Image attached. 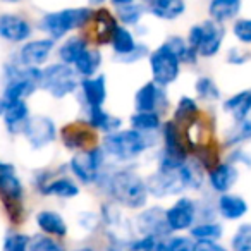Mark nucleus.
Returning a JSON list of instances; mask_svg holds the SVG:
<instances>
[{"label":"nucleus","mask_w":251,"mask_h":251,"mask_svg":"<svg viewBox=\"0 0 251 251\" xmlns=\"http://www.w3.org/2000/svg\"><path fill=\"white\" fill-rule=\"evenodd\" d=\"M90 49V42L83 36H69L66 38L60 47L57 49V57H59V62H64L67 66H74L77 62L81 55H83L86 50Z\"/></svg>","instance_id":"29"},{"label":"nucleus","mask_w":251,"mask_h":251,"mask_svg":"<svg viewBox=\"0 0 251 251\" xmlns=\"http://www.w3.org/2000/svg\"><path fill=\"white\" fill-rule=\"evenodd\" d=\"M95 11L90 7H67L60 11L47 12L40 18L38 28L47 35V38H52L53 42L64 40L73 31L86 28L93 19Z\"/></svg>","instance_id":"3"},{"label":"nucleus","mask_w":251,"mask_h":251,"mask_svg":"<svg viewBox=\"0 0 251 251\" xmlns=\"http://www.w3.org/2000/svg\"><path fill=\"white\" fill-rule=\"evenodd\" d=\"M164 43L179 57L181 64H196V60H198V57H200L198 52L193 50L191 47L188 45L186 38H182V36H177V35L169 36Z\"/></svg>","instance_id":"38"},{"label":"nucleus","mask_w":251,"mask_h":251,"mask_svg":"<svg viewBox=\"0 0 251 251\" xmlns=\"http://www.w3.org/2000/svg\"><path fill=\"white\" fill-rule=\"evenodd\" d=\"M169 107V97L165 88L148 81L134 93V112H162Z\"/></svg>","instance_id":"15"},{"label":"nucleus","mask_w":251,"mask_h":251,"mask_svg":"<svg viewBox=\"0 0 251 251\" xmlns=\"http://www.w3.org/2000/svg\"><path fill=\"white\" fill-rule=\"evenodd\" d=\"M230 251H251V222H244L234 230L229 243Z\"/></svg>","instance_id":"40"},{"label":"nucleus","mask_w":251,"mask_h":251,"mask_svg":"<svg viewBox=\"0 0 251 251\" xmlns=\"http://www.w3.org/2000/svg\"><path fill=\"white\" fill-rule=\"evenodd\" d=\"M148 12L145 2H133V4L122 5L115 9V18L122 26L129 28V26H138L143 21L145 14Z\"/></svg>","instance_id":"34"},{"label":"nucleus","mask_w":251,"mask_h":251,"mask_svg":"<svg viewBox=\"0 0 251 251\" xmlns=\"http://www.w3.org/2000/svg\"><path fill=\"white\" fill-rule=\"evenodd\" d=\"M60 141L69 151H79L88 147V141L91 140V129L86 124H67L59 133Z\"/></svg>","instance_id":"27"},{"label":"nucleus","mask_w":251,"mask_h":251,"mask_svg":"<svg viewBox=\"0 0 251 251\" xmlns=\"http://www.w3.org/2000/svg\"><path fill=\"white\" fill-rule=\"evenodd\" d=\"M147 9L160 21H176L186 12L184 0H148Z\"/></svg>","instance_id":"28"},{"label":"nucleus","mask_w":251,"mask_h":251,"mask_svg":"<svg viewBox=\"0 0 251 251\" xmlns=\"http://www.w3.org/2000/svg\"><path fill=\"white\" fill-rule=\"evenodd\" d=\"M237 179H239V167H236V165L227 160L213 165L208 171V174H206V182L219 195L229 193L237 184Z\"/></svg>","instance_id":"18"},{"label":"nucleus","mask_w":251,"mask_h":251,"mask_svg":"<svg viewBox=\"0 0 251 251\" xmlns=\"http://www.w3.org/2000/svg\"><path fill=\"white\" fill-rule=\"evenodd\" d=\"M134 229H136V232L140 236H153L158 237V239H167L172 234L167 226L165 208H162L160 205L141 208L136 217Z\"/></svg>","instance_id":"12"},{"label":"nucleus","mask_w":251,"mask_h":251,"mask_svg":"<svg viewBox=\"0 0 251 251\" xmlns=\"http://www.w3.org/2000/svg\"><path fill=\"white\" fill-rule=\"evenodd\" d=\"M107 251H127V250H126V248H122V246H115V244H108Z\"/></svg>","instance_id":"52"},{"label":"nucleus","mask_w":251,"mask_h":251,"mask_svg":"<svg viewBox=\"0 0 251 251\" xmlns=\"http://www.w3.org/2000/svg\"><path fill=\"white\" fill-rule=\"evenodd\" d=\"M222 110L232 119L234 122L244 121L251 114V88L237 91L222 101Z\"/></svg>","instance_id":"26"},{"label":"nucleus","mask_w":251,"mask_h":251,"mask_svg":"<svg viewBox=\"0 0 251 251\" xmlns=\"http://www.w3.org/2000/svg\"><path fill=\"white\" fill-rule=\"evenodd\" d=\"M189 236L200 243V241H220L224 236V226L217 220H206V222H196L189 229Z\"/></svg>","instance_id":"35"},{"label":"nucleus","mask_w":251,"mask_h":251,"mask_svg":"<svg viewBox=\"0 0 251 251\" xmlns=\"http://www.w3.org/2000/svg\"><path fill=\"white\" fill-rule=\"evenodd\" d=\"M196 251H230L220 241H200L196 243Z\"/></svg>","instance_id":"49"},{"label":"nucleus","mask_w":251,"mask_h":251,"mask_svg":"<svg viewBox=\"0 0 251 251\" xmlns=\"http://www.w3.org/2000/svg\"><path fill=\"white\" fill-rule=\"evenodd\" d=\"M250 141H251V117L239 122H234V126L226 134V145L230 148L243 147L244 143H250Z\"/></svg>","instance_id":"37"},{"label":"nucleus","mask_w":251,"mask_h":251,"mask_svg":"<svg viewBox=\"0 0 251 251\" xmlns=\"http://www.w3.org/2000/svg\"><path fill=\"white\" fill-rule=\"evenodd\" d=\"M215 208L217 215L224 220H229V222H236L241 220L250 210L248 201L237 193H222V195L217 196L215 200Z\"/></svg>","instance_id":"20"},{"label":"nucleus","mask_w":251,"mask_h":251,"mask_svg":"<svg viewBox=\"0 0 251 251\" xmlns=\"http://www.w3.org/2000/svg\"><path fill=\"white\" fill-rule=\"evenodd\" d=\"M73 251H97V250L91 248V246H81V248H76V250H73Z\"/></svg>","instance_id":"55"},{"label":"nucleus","mask_w":251,"mask_h":251,"mask_svg":"<svg viewBox=\"0 0 251 251\" xmlns=\"http://www.w3.org/2000/svg\"><path fill=\"white\" fill-rule=\"evenodd\" d=\"M162 151L160 155L171 158L174 162H186L189 158V148L182 138L181 127L174 121H167L162 124Z\"/></svg>","instance_id":"13"},{"label":"nucleus","mask_w":251,"mask_h":251,"mask_svg":"<svg viewBox=\"0 0 251 251\" xmlns=\"http://www.w3.org/2000/svg\"><path fill=\"white\" fill-rule=\"evenodd\" d=\"M5 107H7V103H5V101L2 100V97H0V117H2V115H4Z\"/></svg>","instance_id":"54"},{"label":"nucleus","mask_w":251,"mask_h":251,"mask_svg":"<svg viewBox=\"0 0 251 251\" xmlns=\"http://www.w3.org/2000/svg\"><path fill=\"white\" fill-rule=\"evenodd\" d=\"M26 143L33 148V150H43V148L50 147L52 143L57 141L59 131L57 126L53 122V119H50L49 115H31L26 124L25 131H23Z\"/></svg>","instance_id":"10"},{"label":"nucleus","mask_w":251,"mask_h":251,"mask_svg":"<svg viewBox=\"0 0 251 251\" xmlns=\"http://www.w3.org/2000/svg\"><path fill=\"white\" fill-rule=\"evenodd\" d=\"M29 243H31V236L23 232H7L2 243V251H28Z\"/></svg>","instance_id":"42"},{"label":"nucleus","mask_w":251,"mask_h":251,"mask_svg":"<svg viewBox=\"0 0 251 251\" xmlns=\"http://www.w3.org/2000/svg\"><path fill=\"white\" fill-rule=\"evenodd\" d=\"M136 2H148V0H136Z\"/></svg>","instance_id":"58"},{"label":"nucleus","mask_w":251,"mask_h":251,"mask_svg":"<svg viewBox=\"0 0 251 251\" xmlns=\"http://www.w3.org/2000/svg\"><path fill=\"white\" fill-rule=\"evenodd\" d=\"M184 162H174L158 155L157 171L147 177L148 193L153 198H171V196H181L188 191L184 172H182Z\"/></svg>","instance_id":"4"},{"label":"nucleus","mask_w":251,"mask_h":251,"mask_svg":"<svg viewBox=\"0 0 251 251\" xmlns=\"http://www.w3.org/2000/svg\"><path fill=\"white\" fill-rule=\"evenodd\" d=\"M38 191L42 193V196H55V198L60 200H74L79 196L81 188L74 177L55 176L45 186H42Z\"/></svg>","instance_id":"24"},{"label":"nucleus","mask_w":251,"mask_h":251,"mask_svg":"<svg viewBox=\"0 0 251 251\" xmlns=\"http://www.w3.org/2000/svg\"><path fill=\"white\" fill-rule=\"evenodd\" d=\"M29 117H31V110H29L28 101L19 100V101H14V103H9L7 107H5L2 121H4L7 133L16 136V134H23Z\"/></svg>","instance_id":"22"},{"label":"nucleus","mask_w":251,"mask_h":251,"mask_svg":"<svg viewBox=\"0 0 251 251\" xmlns=\"http://www.w3.org/2000/svg\"><path fill=\"white\" fill-rule=\"evenodd\" d=\"M195 93L203 101H219L222 100V91L215 79L210 76H200L195 81Z\"/></svg>","instance_id":"39"},{"label":"nucleus","mask_w":251,"mask_h":251,"mask_svg":"<svg viewBox=\"0 0 251 251\" xmlns=\"http://www.w3.org/2000/svg\"><path fill=\"white\" fill-rule=\"evenodd\" d=\"M91 23L95 25V29H93L95 45L97 47L98 45H110L112 36H114L115 29H117V26H119L117 18H114V14L105 11V9H98V11H95Z\"/></svg>","instance_id":"25"},{"label":"nucleus","mask_w":251,"mask_h":251,"mask_svg":"<svg viewBox=\"0 0 251 251\" xmlns=\"http://www.w3.org/2000/svg\"><path fill=\"white\" fill-rule=\"evenodd\" d=\"M79 101L84 108L103 107L107 100V79L103 74L84 77L79 83Z\"/></svg>","instance_id":"17"},{"label":"nucleus","mask_w":251,"mask_h":251,"mask_svg":"<svg viewBox=\"0 0 251 251\" xmlns=\"http://www.w3.org/2000/svg\"><path fill=\"white\" fill-rule=\"evenodd\" d=\"M200 115V107L196 98L189 97V95H182L179 97L177 103H176L174 108V119L172 121L181 127V126H189L193 121H196Z\"/></svg>","instance_id":"31"},{"label":"nucleus","mask_w":251,"mask_h":251,"mask_svg":"<svg viewBox=\"0 0 251 251\" xmlns=\"http://www.w3.org/2000/svg\"><path fill=\"white\" fill-rule=\"evenodd\" d=\"M148 66H150L151 81L162 88L174 84L181 76V60L165 43H162L153 52H150Z\"/></svg>","instance_id":"8"},{"label":"nucleus","mask_w":251,"mask_h":251,"mask_svg":"<svg viewBox=\"0 0 251 251\" xmlns=\"http://www.w3.org/2000/svg\"><path fill=\"white\" fill-rule=\"evenodd\" d=\"M136 38H134L133 31L129 28H126V26L119 25L117 29H115L114 36L110 40V47L114 50V59L115 57H122L126 53H129L131 50L136 47Z\"/></svg>","instance_id":"36"},{"label":"nucleus","mask_w":251,"mask_h":251,"mask_svg":"<svg viewBox=\"0 0 251 251\" xmlns=\"http://www.w3.org/2000/svg\"><path fill=\"white\" fill-rule=\"evenodd\" d=\"M107 0H88V4L90 5H95V7H100V5H103Z\"/></svg>","instance_id":"53"},{"label":"nucleus","mask_w":251,"mask_h":251,"mask_svg":"<svg viewBox=\"0 0 251 251\" xmlns=\"http://www.w3.org/2000/svg\"><path fill=\"white\" fill-rule=\"evenodd\" d=\"M136 0H110V4L114 5L115 9L117 7H122V5H127V4H133Z\"/></svg>","instance_id":"51"},{"label":"nucleus","mask_w":251,"mask_h":251,"mask_svg":"<svg viewBox=\"0 0 251 251\" xmlns=\"http://www.w3.org/2000/svg\"><path fill=\"white\" fill-rule=\"evenodd\" d=\"M241 5L243 4H230V2H226V0H210L206 11H208V18L212 21L224 25V23L236 19V16L241 11Z\"/></svg>","instance_id":"33"},{"label":"nucleus","mask_w":251,"mask_h":251,"mask_svg":"<svg viewBox=\"0 0 251 251\" xmlns=\"http://www.w3.org/2000/svg\"><path fill=\"white\" fill-rule=\"evenodd\" d=\"M101 62H103V57H101V52L98 50V47H90V49L77 59V62L74 64L73 67L77 76H79L81 79H84V77L97 76L101 67Z\"/></svg>","instance_id":"30"},{"label":"nucleus","mask_w":251,"mask_h":251,"mask_svg":"<svg viewBox=\"0 0 251 251\" xmlns=\"http://www.w3.org/2000/svg\"><path fill=\"white\" fill-rule=\"evenodd\" d=\"M153 145V134H143L133 127H127L105 134L100 147L107 158H112L119 164H131L143 157L145 151L150 150Z\"/></svg>","instance_id":"2"},{"label":"nucleus","mask_w":251,"mask_h":251,"mask_svg":"<svg viewBox=\"0 0 251 251\" xmlns=\"http://www.w3.org/2000/svg\"><path fill=\"white\" fill-rule=\"evenodd\" d=\"M77 224H79V227L84 232H95L101 224V219L95 212H83L79 215V219H77Z\"/></svg>","instance_id":"46"},{"label":"nucleus","mask_w":251,"mask_h":251,"mask_svg":"<svg viewBox=\"0 0 251 251\" xmlns=\"http://www.w3.org/2000/svg\"><path fill=\"white\" fill-rule=\"evenodd\" d=\"M224 40H226L224 25H219V23L212 21L208 18L189 28L186 42H188V45L193 50L198 52L200 57H203V59H213L222 50Z\"/></svg>","instance_id":"7"},{"label":"nucleus","mask_w":251,"mask_h":251,"mask_svg":"<svg viewBox=\"0 0 251 251\" xmlns=\"http://www.w3.org/2000/svg\"><path fill=\"white\" fill-rule=\"evenodd\" d=\"M167 217V226L172 234L174 232H186L198 222V206L196 200L189 196H179L169 208H165Z\"/></svg>","instance_id":"11"},{"label":"nucleus","mask_w":251,"mask_h":251,"mask_svg":"<svg viewBox=\"0 0 251 251\" xmlns=\"http://www.w3.org/2000/svg\"><path fill=\"white\" fill-rule=\"evenodd\" d=\"M167 251H196V241L191 236H169L165 239Z\"/></svg>","instance_id":"45"},{"label":"nucleus","mask_w":251,"mask_h":251,"mask_svg":"<svg viewBox=\"0 0 251 251\" xmlns=\"http://www.w3.org/2000/svg\"><path fill=\"white\" fill-rule=\"evenodd\" d=\"M28 251H67L66 246L57 237L47 236V234H36L31 236Z\"/></svg>","instance_id":"41"},{"label":"nucleus","mask_w":251,"mask_h":251,"mask_svg":"<svg viewBox=\"0 0 251 251\" xmlns=\"http://www.w3.org/2000/svg\"><path fill=\"white\" fill-rule=\"evenodd\" d=\"M226 2H230V4H243V0H226Z\"/></svg>","instance_id":"57"},{"label":"nucleus","mask_w":251,"mask_h":251,"mask_svg":"<svg viewBox=\"0 0 251 251\" xmlns=\"http://www.w3.org/2000/svg\"><path fill=\"white\" fill-rule=\"evenodd\" d=\"M232 35L241 45H251V18H239L232 23Z\"/></svg>","instance_id":"43"},{"label":"nucleus","mask_w":251,"mask_h":251,"mask_svg":"<svg viewBox=\"0 0 251 251\" xmlns=\"http://www.w3.org/2000/svg\"><path fill=\"white\" fill-rule=\"evenodd\" d=\"M83 121L91 131H98V133L103 134H110L122 129V119L112 114V112L105 110L103 107L84 108Z\"/></svg>","instance_id":"19"},{"label":"nucleus","mask_w":251,"mask_h":251,"mask_svg":"<svg viewBox=\"0 0 251 251\" xmlns=\"http://www.w3.org/2000/svg\"><path fill=\"white\" fill-rule=\"evenodd\" d=\"M226 60L230 66H244V64H248L251 60V52H246L241 47H232L227 52Z\"/></svg>","instance_id":"48"},{"label":"nucleus","mask_w":251,"mask_h":251,"mask_svg":"<svg viewBox=\"0 0 251 251\" xmlns=\"http://www.w3.org/2000/svg\"><path fill=\"white\" fill-rule=\"evenodd\" d=\"M148 55H150L148 45L143 42H138L136 47H134L129 53H126V55H122V57H115L114 60L119 64H127V66H129V64H136V62H141L143 59H148Z\"/></svg>","instance_id":"44"},{"label":"nucleus","mask_w":251,"mask_h":251,"mask_svg":"<svg viewBox=\"0 0 251 251\" xmlns=\"http://www.w3.org/2000/svg\"><path fill=\"white\" fill-rule=\"evenodd\" d=\"M36 90H40V84L36 79H31V77H12V79L4 81V90H2L0 97L9 105L19 100H26L31 95H35Z\"/></svg>","instance_id":"21"},{"label":"nucleus","mask_w":251,"mask_h":251,"mask_svg":"<svg viewBox=\"0 0 251 251\" xmlns=\"http://www.w3.org/2000/svg\"><path fill=\"white\" fill-rule=\"evenodd\" d=\"M97 184L103 189L112 203L127 210L145 208L150 198L147 179L141 177L134 167H121L110 172L103 171Z\"/></svg>","instance_id":"1"},{"label":"nucleus","mask_w":251,"mask_h":251,"mask_svg":"<svg viewBox=\"0 0 251 251\" xmlns=\"http://www.w3.org/2000/svg\"><path fill=\"white\" fill-rule=\"evenodd\" d=\"M162 114L158 112H134L129 117V126L143 134H155L162 129Z\"/></svg>","instance_id":"32"},{"label":"nucleus","mask_w":251,"mask_h":251,"mask_svg":"<svg viewBox=\"0 0 251 251\" xmlns=\"http://www.w3.org/2000/svg\"><path fill=\"white\" fill-rule=\"evenodd\" d=\"M23 198H25V184L18 176L14 164L0 160V200L12 220H14V212L19 220L18 212L23 210Z\"/></svg>","instance_id":"9"},{"label":"nucleus","mask_w":251,"mask_h":251,"mask_svg":"<svg viewBox=\"0 0 251 251\" xmlns=\"http://www.w3.org/2000/svg\"><path fill=\"white\" fill-rule=\"evenodd\" d=\"M81 77L76 74L73 66L64 62H52L42 67L40 76V90L47 91L55 100H64L69 95H74L79 90Z\"/></svg>","instance_id":"5"},{"label":"nucleus","mask_w":251,"mask_h":251,"mask_svg":"<svg viewBox=\"0 0 251 251\" xmlns=\"http://www.w3.org/2000/svg\"><path fill=\"white\" fill-rule=\"evenodd\" d=\"M105 160H107L105 151L101 150V147L95 145V147L76 151V153L71 157L69 164H67V169H69L73 177L76 179L79 184L91 186V184H97L100 176L103 174Z\"/></svg>","instance_id":"6"},{"label":"nucleus","mask_w":251,"mask_h":251,"mask_svg":"<svg viewBox=\"0 0 251 251\" xmlns=\"http://www.w3.org/2000/svg\"><path fill=\"white\" fill-rule=\"evenodd\" d=\"M147 251H167V244H165V239H157Z\"/></svg>","instance_id":"50"},{"label":"nucleus","mask_w":251,"mask_h":251,"mask_svg":"<svg viewBox=\"0 0 251 251\" xmlns=\"http://www.w3.org/2000/svg\"><path fill=\"white\" fill-rule=\"evenodd\" d=\"M35 222L40 232L57 237V239H64L69 232L66 219L62 217V213L55 212V210H40L35 215Z\"/></svg>","instance_id":"23"},{"label":"nucleus","mask_w":251,"mask_h":251,"mask_svg":"<svg viewBox=\"0 0 251 251\" xmlns=\"http://www.w3.org/2000/svg\"><path fill=\"white\" fill-rule=\"evenodd\" d=\"M33 26L26 18L14 12H0V40L7 43H26L31 40Z\"/></svg>","instance_id":"14"},{"label":"nucleus","mask_w":251,"mask_h":251,"mask_svg":"<svg viewBox=\"0 0 251 251\" xmlns=\"http://www.w3.org/2000/svg\"><path fill=\"white\" fill-rule=\"evenodd\" d=\"M227 162L234 164L236 167H246L251 169V153H248L246 150H243L241 147L232 148V151L227 157Z\"/></svg>","instance_id":"47"},{"label":"nucleus","mask_w":251,"mask_h":251,"mask_svg":"<svg viewBox=\"0 0 251 251\" xmlns=\"http://www.w3.org/2000/svg\"><path fill=\"white\" fill-rule=\"evenodd\" d=\"M55 50V42L52 38H38V40H28L23 43L18 53V60L25 66L29 67H40L42 69L49 62L50 55Z\"/></svg>","instance_id":"16"},{"label":"nucleus","mask_w":251,"mask_h":251,"mask_svg":"<svg viewBox=\"0 0 251 251\" xmlns=\"http://www.w3.org/2000/svg\"><path fill=\"white\" fill-rule=\"evenodd\" d=\"M23 0H0V4H21Z\"/></svg>","instance_id":"56"}]
</instances>
